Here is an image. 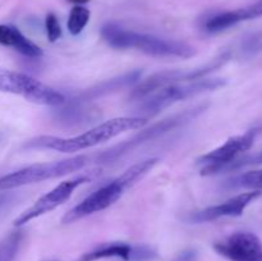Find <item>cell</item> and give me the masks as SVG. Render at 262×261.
I'll use <instances>...</instances> for the list:
<instances>
[{"label":"cell","instance_id":"cell-12","mask_svg":"<svg viewBox=\"0 0 262 261\" xmlns=\"http://www.w3.org/2000/svg\"><path fill=\"white\" fill-rule=\"evenodd\" d=\"M193 81L192 78V71H163L159 73L152 74L145 81L141 82L137 87H135L130 94V99L133 101H140L143 97L169 86V84L178 83V82H188Z\"/></svg>","mask_w":262,"mask_h":261},{"label":"cell","instance_id":"cell-23","mask_svg":"<svg viewBox=\"0 0 262 261\" xmlns=\"http://www.w3.org/2000/svg\"><path fill=\"white\" fill-rule=\"evenodd\" d=\"M8 200H9V196H7V194H2V193H0V206H2V205H4L5 202L8 201Z\"/></svg>","mask_w":262,"mask_h":261},{"label":"cell","instance_id":"cell-17","mask_svg":"<svg viewBox=\"0 0 262 261\" xmlns=\"http://www.w3.org/2000/svg\"><path fill=\"white\" fill-rule=\"evenodd\" d=\"M23 233L20 230L9 233L7 237L0 241V261H13L18 250H19L20 242H22Z\"/></svg>","mask_w":262,"mask_h":261},{"label":"cell","instance_id":"cell-22","mask_svg":"<svg viewBox=\"0 0 262 261\" xmlns=\"http://www.w3.org/2000/svg\"><path fill=\"white\" fill-rule=\"evenodd\" d=\"M69 3H72V4L74 5H83L86 4V3H89L90 0H68Z\"/></svg>","mask_w":262,"mask_h":261},{"label":"cell","instance_id":"cell-7","mask_svg":"<svg viewBox=\"0 0 262 261\" xmlns=\"http://www.w3.org/2000/svg\"><path fill=\"white\" fill-rule=\"evenodd\" d=\"M257 133L258 128H252L243 135L230 137L224 145L202 155L197 160V164L202 165L201 176H211L227 170L228 165L232 164L239 154L252 147Z\"/></svg>","mask_w":262,"mask_h":261},{"label":"cell","instance_id":"cell-15","mask_svg":"<svg viewBox=\"0 0 262 261\" xmlns=\"http://www.w3.org/2000/svg\"><path fill=\"white\" fill-rule=\"evenodd\" d=\"M242 22L241 20L239 12L237 10H229V12H223L217 13V14L212 15L209 19L205 22V30L207 32H220V31H224L227 28L235 26L237 23Z\"/></svg>","mask_w":262,"mask_h":261},{"label":"cell","instance_id":"cell-8","mask_svg":"<svg viewBox=\"0 0 262 261\" xmlns=\"http://www.w3.org/2000/svg\"><path fill=\"white\" fill-rule=\"evenodd\" d=\"M89 181V177L83 176L61 182V183L58 184L55 188H53L50 192H48V193L43 194L42 197H40L32 206H30L27 210H25V211L14 220V225L15 227H22L26 223L53 211L54 209H56V207L60 206L61 204H64L67 200L71 199L73 192L76 191L81 184L86 183V182Z\"/></svg>","mask_w":262,"mask_h":261},{"label":"cell","instance_id":"cell-10","mask_svg":"<svg viewBox=\"0 0 262 261\" xmlns=\"http://www.w3.org/2000/svg\"><path fill=\"white\" fill-rule=\"evenodd\" d=\"M215 251L230 261H262V243L251 232H237L214 245Z\"/></svg>","mask_w":262,"mask_h":261},{"label":"cell","instance_id":"cell-13","mask_svg":"<svg viewBox=\"0 0 262 261\" xmlns=\"http://www.w3.org/2000/svg\"><path fill=\"white\" fill-rule=\"evenodd\" d=\"M0 45L14 48L18 53L28 58H41L42 49L26 37L17 27L8 25H0Z\"/></svg>","mask_w":262,"mask_h":261},{"label":"cell","instance_id":"cell-9","mask_svg":"<svg viewBox=\"0 0 262 261\" xmlns=\"http://www.w3.org/2000/svg\"><path fill=\"white\" fill-rule=\"evenodd\" d=\"M204 107L205 106L193 107V109L187 110V112L182 113V114L174 115V117L169 118V119L163 120V122H160V123H156V124H154L152 127L148 128V129L142 130V132H141L140 135L136 136V137L130 138V140L125 141V142H123V143H120V145L113 147L112 150L101 154V156H100V158H101V160H104V161L114 160V159L122 156L124 153H128V151H130L132 148H135L136 146L141 145V143L146 142V141L154 140V138H156L158 136L164 135V133H166V132H169V130L173 129V128L178 127V125L183 124V123L188 122V120H192L194 117H196V115H199L200 113L204 110Z\"/></svg>","mask_w":262,"mask_h":261},{"label":"cell","instance_id":"cell-18","mask_svg":"<svg viewBox=\"0 0 262 261\" xmlns=\"http://www.w3.org/2000/svg\"><path fill=\"white\" fill-rule=\"evenodd\" d=\"M234 187H243V188L252 189V191H260L262 189V169L261 170H251L233 181Z\"/></svg>","mask_w":262,"mask_h":261},{"label":"cell","instance_id":"cell-11","mask_svg":"<svg viewBox=\"0 0 262 261\" xmlns=\"http://www.w3.org/2000/svg\"><path fill=\"white\" fill-rule=\"evenodd\" d=\"M260 196L261 191H251L237 194V196L232 197V199L227 200L219 205H214V206H209L204 210H200V211H194L193 214L189 215L188 220L191 223H206L224 216H241L246 207Z\"/></svg>","mask_w":262,"mask_h":261},{"label":"cell","instance_id":"cell-1","mask_svg":"<svg viewBox=\"0 0 262 261\" xmlns=\"http://www.w3.org/2000/svg\"><path fill=\"white\" fill-rule=\"evenodd\" d=\"M147 119L143 117H119L106 120L96 127L91 128L82 135L74 137L63 138L55 136H40L28 141L27 147L30 148H50L60 153H77L84 148L94 147L99 143L117 137L120 133L135 130L145 127Z\"/></svg>","mask_w":262,"mask_h":261},{"label":"cell","instance_id":"cell-2","mask_svg":"<svg viewBox=\"0 0 262 261\" xmlns=\"http://www.w3.org/2000/svg\"><path fill=\"white\" fill-rule=\"evenodd\" d=\"M158 161L159 159H147V160L140 161V163L128 168L122 176L100 187L94 193L87 196L83 201L69 210L63 216L61 222L64 224H69V223L77 222V220L83 219L89 215L110 207L123 196L125 189L137 183L140 179H142L158 164Z\"/></svg>","mask_w":262,"mask_h":261},{"label":"cell","instance_id":"cell-5","mask_svg":"<svg viewBox=\"0 0 262 261\" xmlns=\"http://www.w3.org/2000/svg\"><path fill=\"white\" fill-rule=\"evenodd\" d=\"M89 156L78 155L66 159V160L33 164V165L26 166V168L2 177L0 178V192L67 176L69 173L83 169L89 164Z\"/></svg>","mask_w":262,"mask_h":261},{"label":"cell","instance_id":"cell-4","mask_svg":"<svg viewBox=\"0 0 262 261\" xmlns=\"http://www.w3.org/2000/svg\"><path fill=\"white\" fill-rule=\"evenodd\" d=\"M225 86V81L222 78H201L188 82H178V83L169 84L148 96L143 97L138 101V110L141 114L146 115V119L151 115H155L169 107L170 105L189 99L207 91H214Z\"/></svg>","mask_w":262,"mask_h":261},{"label":"cell","instance_id":"cell-21","mask_svg":"<svg viewBox=\"0 0 262 261\" xmlns=\"http://www.w3.org/2000/svg\"><path fill=\"white\" fill-rule=\"evenodd\" d=\"M176 261H196V252L194 251H184L176 258Z\"/></svg>","mask_w":262,"mask_h":261},{"label":"cell","instance_id":"cell-3","mask_svg":"<svg viewBox=\"0 0 262 261\" xmlns=\"http://www.w3.org/2000/svg\"><path fill=\"white\" fill-rule=\"evenodd\" d=\"M101 37L114 49H136L152 56L188 59L196 55V49L188 44L125 30L117 23H106L102 26Z\"/></svg>","mask_w":262,"mask_h":261},{"label":"cell","instance_id":"cell-19","mask_svg":"<svg viewBox=\"0 0 262 261\" xmlns=\"http://www.w3.org/2000/svg\"><path fill=\"white\" fill-rule=\"evenodd\" d=\"M45 28H46V36L50 42H55L59 40L61 36V27L59 25V20L54 13H49L45 18Z\"/></svg>","mask_w":262,"mask_h":261},{"label":"cell","instance_id":"cell-16","mask_svg":"<svg viewBox=\"0 0 262 261\" xmlns=\"http://www.w3.org/2000/svg\"><path fill=\"white\" fill-rule=\"evenodd\" d=\"M90 10L87 9L83 5H74L72 8L71 13H69L68 23H67V27L68 31L73 36L79 35V33L83 31V28L86 27V25L90 20Z\"/></svg>","mask_w":262,"mask_h":261},{"label":"cell","instance_id":"cell-20","mask_svg":"<svg viewBox=\"0 0 262 261\" xmlns=\"http://www.w3.org/2000/svg\"><path fill=\"white\" fill-rule=\"evenodd\" d=\"M155 256V251L147 246H136L132 247L129 261H147Z\"/></svg>","mask_w":262,"mask_h":261},{"label":"cell","instance_id":"cell-6","mask_svg":"<svg viewBox=\"0 0 262 261\" xmlns=\"http://www.w3.org/2000/svg\"><path fill=\"white\" fill-rule=\"evenodd\" d=\"M0 92L19 95L27 101L45 105V106H60L66 102V97L58 90L27 74L2 67H0Z\"/></svg>","mask_w":262,"mask_h":261},{"label":"cell","instance_id":"cell-14","mask_svg":"<svg viewBox=\"0 0 262 261\" xmlns=\"http://www.w3.org/2000/svg\"><path fill=\"white\" fill-rule=\"evenodd\" d=\"M130 252H132V246L125 243H105L83 253L77 261H96L106 257H119L129 261Z\"/></svg>","mask_w":262,"mask_h":261}]
</instances>
